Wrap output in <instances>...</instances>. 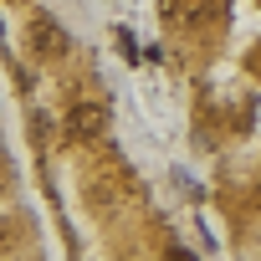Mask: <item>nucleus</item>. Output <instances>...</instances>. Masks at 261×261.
<instances>
[{
	"label": "nucleus",
	"mask_w": 261,
	"mask_h": 261,
	"mask_svg": "<svg viewBox=\"0 0 261 261\" xmlns=\"http://www.w3.org/2000/svg\"><path fill=\"white\" fill-rule=\"evenodd\" d=\"M31 51L36 57H62L67 51V31L51 16H31Z\"/></svg>",
	"instance_id": "f257e3e1"
},
{
	"label": "nucleus",
	"mask_w": 261,
	"mask_h": 261,
	"mask_svg": "<svg viewBox=\"0 0 261 261\" xmlns=\"http://www.w3.org/2000/svg\"><path fill=\"white\" fill-rule=\"evenodd\" d=\"M67 128H72V139H97L102 128H108V113H102L97 102H77V108L67 113Z\"/></svg>",
	"instance_id": "f03ea898"
},
{
	"label": "nucleus",
	"mask_w": 261,
	"mask_h": 261,
	"mask_svg": "<svg viewBox=\"0 0 261 261\" xmlns=\"http://www.w3.org/2000/svg\"><path fill=\"white\" fill-rule=\"evenodd\" d=\"M205 16V0H174L169 6V26H195Z\"/></svg>",
	"instance_id": "7ed1b4c3"
},
{
	"label": "nucleus",
	"mask_w": 261,
	"mask_h": 261,
	"mask_svg": "<svg viewBox=\"0 0 261 261\" xmlns=\"http://www.w3.org/2000/svg\"><path fill=\"white\" fill-rule=\"evenodd\" d=\"M169 261H195V256L190 251H169Z\"/></svg>",
	"instance_id": "20e7f679"
}]
</instances>
